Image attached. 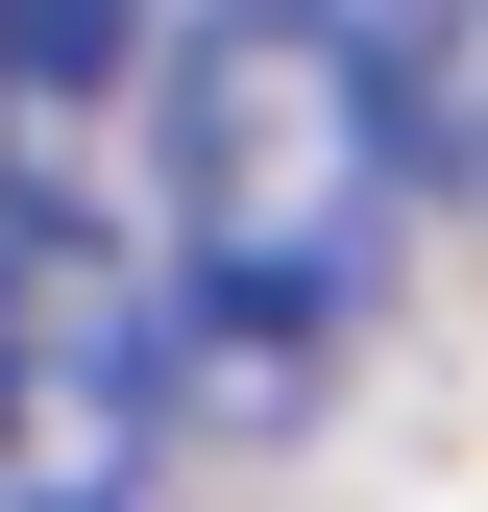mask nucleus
I'll use <instances>...</instances> for the list:
<instances>
[{
    "label": "nucleus",
    "instance_id": "7ed1b4c3",
    "mask_svg": "<svg viewBox=\"0 0 488 512\" xmlns=\"http://www.w3.org/2000/svg\"><path fill=\"white\" fill-rule=\"evenodd\" d=\"M122 0H0V220L25 244H74V220H122Z\"/></svg>",
    "mask_w": 488,
    "mask_h": 512
},
{
    "label": "nucleus",
    "instance_id": "20e7f679",
    "mask_svg": "<svg viewBox=\"0 0 488 512\" xmlns=\"http://www.w3.org/2000/svg\"><path fill=\"white\" fill-rule=\"evenodd\" d=\"M391 98H415V196H488V0H440L391 49Z\"/></svg>",
    "mask_w": 488,
    "mask_h": 512
},
{
    "label": "nucleus",
    "instance_id": "f03ea898",
    "mask_svg": "<svg viewBox=\"0 0 488 512\" xmlns=\"http://www.w3.org/2000/svg\"><path fill=\"white\" fill-rule=\"evenodd\" d=\"M147 439H171V366H147V317H122V293H74L25 220H0V512L147 488Z\"/></svg>",
    "mask_w": 488,
    "mask_h": 512
},
{
    "label": "nucleus",
    "instance_id": "f257e3e1",
    "mask_svg": "<svg viewBox=\"0 0 488 512\" xmlns=\"http://www.w3.org/2000/svg\"><path fill=\"white\" fill-rule=\"evenodd\" d=\"M147 220L196 269L220 342H342L391 293V220H415V98L342 0H196L147 49Z\"/></svg>",
    "mask_w": 488,
    "mask_h": 512
}]
</instances>
